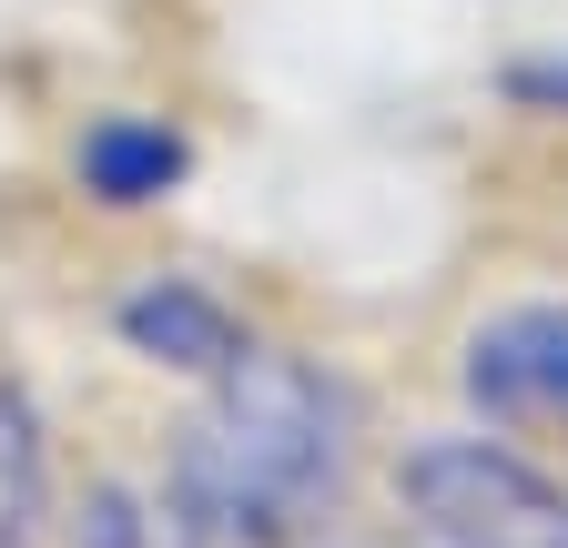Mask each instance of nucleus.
Listing matches in <instances>:
<instances>
[{
	"mask_svg": "<svg viewBox=\"0 0 568 548\" xmlns=\"http://www.w3.org/2000/svg\"><path fill=\"white\" fill-rule=\"evenodd\" d=\"M345 467V396L295 356H234L173 457V498L203 538H274Z\"/></svg>",
	"mask_w": 568,
	"mask_h": 548,
	"instance_id": "1",
	"label": "nucleus"
},
{
	"mask_svg": "<svg viewBox=\"0 0 568 548\" xmlns=\"http://www.w3.org/2000/svg\"><path fill=\"white\" fill-rule=\"evenodd\" d=\"M426 548H568V488L497 437H426L396 467Z\"/></svg>",
	"mask_w": 568,
	"mask_h": 548,
	"instance_id": "2",
	"label": "nucleus"
},
{
	"mask_svg": "<svg viewBox=\"0 0 568 548\" xmlns=\"http://www.w3.org/2000/svg\"><path fill=\"white\" fill-rule=\"evenodd\" d=\"M467 396L497 427H568V305H508L467 335Z\"/></svg>",
	"mask_w": 568,
	"mask_h": 548,
	"instance_id": "3",
	"label": "nucleus"
},
{
	"mask_svg": "<svg viewBox=\"0 0 568 548\" xmlns=\"http://www.w3.org/2000/svg\"><path fill=\"white\" fill-rule=\"evenodd\" d=\"M122 335H132L153 366H193V376H224V366L244 356V325L213 305V295L173 285V274H163V285H142V295L122 305Z\"/></svg>",
	"mask_w": 568,
	"mask_h": 548,
	"instance_id": "4",
	"label": "nucleus"
},
{
	"mask_svg": "<svg viewBox=\"0 0 568 548\" xmlns=\"http://www.w3.org/2000/svg\"><path fill=\"white\" fill-rule=\"evenodd\" d=\"M173 173H183V143L163 122H102V132H82V183L102 203H153V193H173Z\"/></svg>",
	"mask_w": 568,
	"mask_h": 548,
	"instance_id": "5",
	"label": "nucleus"
},
{
	"mask_svg": "<svg viewBox=\"0 0 568 548\" xmlns=\"http://www.w3.org/2000/svg\"><path fill=\"white\" fill-rule=\"evenodd\" d=\"M41 498H51V457H41V417L21 386H0V548L41 528Z\"/></svg>",
	"mask_w": 568,
	"mask_h": 548,
	"instance_id": "6",
	"label": "nucleus"
},
{
	"mask_svg": "<svg viewBox=\"0 0 568 548\" xmlns=\"http://www.w3.org/2000/svg\"><path fill=\"white\" fill-rule=\"evenodd\" d=\"M82 548H163V528L142 518L122 488H102V498H92V518H82Z\"/></svg>",
	"mask_w": 568,
	"mask_h": 548,
	"instance_id": "7",
	"label": "nucleus"
}]
</instances>
